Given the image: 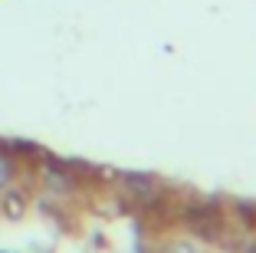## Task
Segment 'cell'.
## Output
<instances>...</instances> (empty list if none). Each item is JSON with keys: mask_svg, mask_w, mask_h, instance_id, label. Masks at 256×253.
<instances>
[{"mask_svg": "<svg viewBox=\"0 0 256 253\" xmlns=\"http://www.w3.org/2000/svg\"><path fill=\"white\" fill-rule=\"evenodd\" d=\"M4 178H7V164L0 161V181H4Z\"/></svg>", "mask_w": 256, "mask_h": 253, "instance_id": "cell-1", "label": "cell"}]
</instances>
